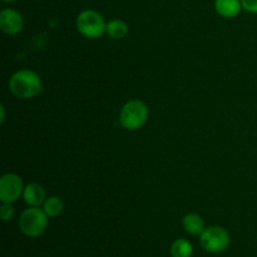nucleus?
<instances>
[{
    "label": "nucleus",
    "mask_w": 257,
    "mask_h": 257,
    "mask_svg": "<svg viewBox=\"0 0 257 257\" xmlns=\"http://www.w3.org/2000/svg\"><path fill=\"white\" fill-rule=\"evenodd\" d=\"M183 228L190 235H201L205 231V221L197 213H188L183 217Z\"/></svg>",
    "instance_id": "nucleus-10"
},
{
    "label": "nucleus",
    "mask_w": 257,
    "mask_h": 257,
    "mask_svg": "<svg viewBox=\"0 0 257 257\" xmlns=\"http://www.w3.org/2000/svg\"><path fill=\"white\" fill-rule=\"evenodd\" d=\"M9 89L17 98L30 99L42 92V80L33 70L22 69L12 75L9 80Z\"/></svg>",
    "instance_id": "nucleus-1"
},
{
    "label": "nucleus",
    "mask_w": 257,
    "mask_h": 257,
    "mask_svg": "<svg viewBox=\"0 0 257 257\" xmlns=\"http://www.w3.org/2000/svg\"><path fill=\"white\" fill-rule=\"evenodd\" d=\"M215 9L221 17L235 18L242 9L241 0H215Z\"/></svg>",
    "instance_id": "nucleus-9"
},
{
    "label": "nucleus",
    "mask_w": 257,
    "mask_h": 257,
    "mask_svg": "<svg viewBox=\"0 0 257 257\" xmlns=\"http://www.w3.org/2000/svg\"><path fill=\"white\" fill-rule=\"evenodd\" d=\"M3 2H5V3H13V2H17V0H3Z\"/></svg>",
    "instance_id": "nucleus-17"
},
{
    "label": "nucleus",
    "mask_w": 257,
    "mask_h": 257,
    "mask_svg": "<svg viewBox=\"0 0 257 257\" xmlns=\"http://www.w3.org/2000/svg\"><path fill=\"white\" fill-rule=\"evenodd\" d=\"M200 242L207 252L220 253L230 245V236L225 228L220 226H212L205 228V231L201 233Z\"/></svg>",
    "instance_id": "nucleus-5"
},
{
    "label": "nucleus",
    "mask_w": 257,
    "mask_h": 257,
    "mask_svg": "<svg viewBox=\"0 0 257 257\" xmlns=\"http://www.w3.org/2000/svg\"><path fill=\"white\" fill-rule=\"evenodd\" d=\"M193 247L191 242L185 238H178L171 245V256L172 257H191Z\"/></svg>",
    "instance_id": "nucleus-12"
},
{
    "label": "nucleus",
    "mask_w": 257,
    "mask_h": 257,
    "mask_svg": "<svg viewBox=\"0 0 257 257\" xmlns=\"http://www.w3.org/2000/svg\"><path fill=\"white\" fill-rule=\"evenodd\" d=\"M23 180L15 173H7L0 178V201L3 203H13L24 192Z\"/></svg>",
    "instance_id": "nucleus-6"
},
{
    "label": "nucleus",
    "mask_w": 257,
    "mask_h": 257,
    "mask_svg": "<svg viewBox=\"0 0 257 257\" xmlns=\"http://www.w3.org/2000/svg\"><path fill=\"white\" fill-rule=\"evenodd\" d=\"M77 29L78 32L85 38L97 39L102 37L107 30V23L104 22L102 15L95 10H83L77 17Z\"/></svg>",
    "instance_id": "nucleus-4"
},
{
    "label": "nucleus",
    "mask_w": 257,
    "mask_h": 257,
    "mask_svg": "<svg viewBox=\"0 0 257 257\" xmlns=\"http://www.w3.org/2000/svg\"><path fill=\"white\" fill-rule=\"evenodd\" d=\"M241 4L246 12L257 14V0H241Z\"/></svg>",
    "instance_id": "nucleus-15"
},
{
    "label": "nucleus",
    "mask_w": 257,
    "mask_h": 257,
    "mask_svg": "<svg viewBox=\"0 0 257 257\" xmlns=\"http://www.w3.org/2000/svg\"><path fill=\"white\" fill-rule=\"evenodd\" d=\"M148 118V108L142 100L133 99L123 105L119 114V122L125 130L137 131L145 125Z\"/></svg>",
    "instance_id": "nucleus-3"
},
{
    "label": "nucleus",
    "mask_w": 257,
    "mask_h": 257,
    "mask_svg": "<svg viewBox=\"0 0 257 257\" xmlns=\"http://www.w3.org/2000/svg\"><path fill=\"white\" fill-rule=\"evenodd\" d=\"M105 33L113 39H122L128 34V25L120 19H113L107 23Z\"/></svg>",
    "instance_id": "nucleus-11"
},
{
    "label": "nucleus",
    "mask_w": 257,
    "mask_h": 257,
    "mask_svg": "<svg viewBox=\"0 0 257 257\" xmlns=\"http://www.w3.org/2000/svg\"><path fill=\"white\" fill-rule=\"evenodd\" d=\"M48 215L39 207H29L23 211L19 218V228L25 236L38 237L47 230Z\"/></svg>",
    "instance_id": "nucleus-2"
},
{
    "label": "nucleus",
    "mask_w": 257,
    "mask_h": 257,
    "mask_svg": "<svg viewBox=\"0 0 257 257\" xmlns=\"http://www.w3.org/2000/svg\"><path fill=\"white\" fill-rule=\"evenodd\" d=\"M0 217L5 222L14 217V208H13L12 203H3L0 207Z\"/></svg>",
    "instance_id": "nucleus-14"
},
{
    "label": "nucleus",
    "mask_w": 257,
    "mask_h": 257,
    "mask_svg": "<svg viewBox=\"0 0 257 257\" xmlns=\"http://www.w3.org/2000/svg\"><path fill=\"white\" fill-rule=\"evenodd\" d=\"M23 198L30 207H39L40 205H44L47 195H45V190L43 188V186H40L39 183H29L25 186Z\"/></svg>",
    "instance_id": "nucleus-8"
},
{
    "label": "nucleus",
    "mask_w": 257,
    "mask_h": 257,
    "mask_svg": "<svg viewBox=\"0 0 257 257\" xmlns=\"http://www.w3.org/2000/svg\"><path fill=\"white\" fill-rule=\"evenodd\" d=\"M23 17L15 9H3L0 12V29L7 34H17L23 29Z\"/></svg>",
    "instance_id": "nucleus-7"
},
{
    "label": "nucleus",
    "mask_w": 257,
    "mask_h": 257,
    "mask_svg": "<svg viewBox=\"0 0 257 257\" xmlns=\"http://www.w3.org/2000/svg\"><path fill=\"white\" fill-rule=\"evenodd\" d=\"M0 110H2V117H0V122H4V118H5V108L4 105H0Z\"/></svg>",
    "instance_id": "nucleus-16"
},
{
    "label": "nucleus",
    "mask_w": 257,
    "mask_h": 257,
    "mask_svg": "<svg viewBox=\"0 0 257 257\" xmlns=\"http://www.w3.org/2000/svg\"><path fill=\"white\" fill-rule=\"evenodd\" d=\"M43 210L47 213L48 217H57L63 211L62 200L57 197V196H52V197L47 198L44 205H43Z\"/></svg>",
    "instance_id": "nucleus-13"
}]
</instances>
